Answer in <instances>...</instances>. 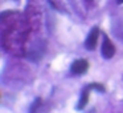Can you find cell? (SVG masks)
Returning <instances> with one entry per match:
<instances>
[{"label": "cell", "instance_id": "obj_1", "mask_svg": "<svg viewBox=\"0 0 123 113\" xmlns=\"http://www.w3.org/2000/svg\"><path fill=\"white\" fill-rule=\"evenodd\" d=\"M89 69V63L85 59H77L70 65V72L75 76H81Z\"/></svg>", "mask_w": 123, "mask_h": 113}, {"label": "cell", "instance_id": "obj_2", "mask_svg": "<svg viewBox=\"0 0 123 113\" xmlns=\"http://www.w3.org/2000/svg\"><path fill=\"white\" fill-rule=\"evenodd\" d=\"M115 55V47L114 44L111 43V40L109 39L107 35H103V43H102V56L103 59L109 60L111 59Z\"/></svg>", "mask_w": 123, "mask_h": 113}, {"label": "cell", "instance_id": "obj_3", "mask_svg": "<svg viewBox=\"0 0 123 113\" xmlns=\"http://www.w3.org/2000/svg\"><path fill=\"white\" fill-rule=\"evenodd\" d=\"M98 36H99V28L98 27L91 28L87 39L85 40V48L87 49V51H94V49H95L97 41H98Z\"/></svg>", "mask_w": 123, "mask_h": 113}, {"label": "cell", "instance_id": "obj_4", "mask_svg": "<svg viewBox=\"0 0 123 113\" xmlns=\"http://www.w3.org/2000/svg\"><path fill=\"white\" fill-rule=\"evenodd\" d=\"M91 89H93V86H91V84H90V85H87V86H86V88L82 91L81 99H80L78 105H77V109H78V110L83 109V106L87 104V101H89V94H90V91H91Z\"/></svg>", "mask_w": 123, "mask_h": 113}, {"label": "cell", "instance_id": "obj_5", "mask_svg": "<svg viewBox=\"0 0 123 113\" xmlns=\"http://www.w3.org/2000/svg\"><path fill=\"white\" fill-rule=\"evenodd\" d=\"M40 102H41V99H40V97H37V99H36V101L33 102V104H32V106H31V112H35V110L38 108Z\"/></svg>", "mask_w": 123, "mask_h": 113}, {"label": "cell", "instance_id": "obj_6", "mask_svg": "<svg viewBox=\"0 0 123 113\" xmlns=\"http://www.w3.org/2000/svg\"><path fill=\"white\" fill-rule=\"evenodd\" d=\"M117 3H118V4H122V3H123V0H117Z\"/></svg>", "mask_w": 123, "mask_h": 113}, {"label": "cell", "instance_id": "obj_7", "mask_svg": "<svg viewBox=\"0 0 123 113\" xmlns=\"http://www.w3.org/2000/svg\"><path fill=\"white\" fill-rule=\"evenodd\" d=\"M16 1H17V0H16Z\"/></svg>", "mask_w": 123, "mask_h": 113}]
</instances>
